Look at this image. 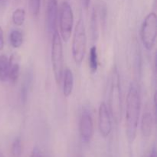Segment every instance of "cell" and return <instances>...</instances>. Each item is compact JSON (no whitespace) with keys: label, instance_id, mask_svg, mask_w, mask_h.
<instances>
[{"label":"cell","instance_id":"6da1fadb","mask_svg":"<svg viewBox=\"0 0 157 157\" xmlns=\"http://www.w3.org/2000/svg\"><path fill=\"white\" fill-rule=\"evenodd\" d=\"M140 97L133 84L129 87L126 101V133L130 143L133 142L137 133L140 113Z\"/></svg>","mask_w":157,"mask_h":157},{"label":"cell","instance_id":"7a4b0ae2","mask_svg":"<svg viewBox=\"0 0 157 157\" xmlns=\"http://www.w3.org/2000/svg\"><path fill=\"white\" fill-rule=\"evenodd\" d=\"M108 108L112 119L119 124L122 116V98L120 75L117 68L113 67L110 75L108 93Z\"/></svg>","mask_w":157,"mask_h":157},{"label":"cell","instance_id":"3957f363","mask_svg":"<svg viewBox=\"0 0 157 157\" xmlns=\"http://www.w3.org/2000/svg\"><path fill=\"white\" fill-rule=\"evenodd\" d=\"M52 65L55 81L58 84H61L64 69V53L63 44L60 34L55 31L52 36V51H51Z\"/></svg>","mask_w":157,"mask_h":157},{"label":"cell","instance_id":"277c9868","mask_svg":"<svg viewBox=\"0 0 157 157\" xmlns=\"http://www.w3.org/2000/svg\"><path fill=\"white\" fill-rule=\"evenodd\" d=\"M87 46V35L85 26L82 19L76 23L72 38V55L75 64L80 66L84 61Z\"/></svg>","mask_w":157,"mask_h":157},{"label":"cell","instance_id":"5b68a950","mask_svg":"<svg viewBox=\"0 0 157 157\" xmlns=\"http://www.w3.org/2000/svg\"><path fill=\"white\" fill-rule=\"evenodd\" d=\"M157 17L155 12H150L146 16L142 23L140 31L141 40L146 49L151 51L156 41Z\"/></svg>","mask_w":157,"mask_h":157},{"label":"cell","instance_id":"8992f818","mask_svg":"<svg viewBox=\"0 0 157 157\" xmlns=\"http://www.w3.org/2000/svg\"><path fill=\"white\" fill-rule=\"evenodd\" d=\"M59 24L61 40L64 42H67L71 36L74 25L73 11L67 2H64L60 8Z\"/></svg>","mask_w":157,"mask_h":157},{"label":"cell","instance_id":"52a82bcc","mask_svg":"<svg viewBox=\"0 0 157 157\" xmlns=\"http://www.w3.org/2000/svg\"><path fill=\"white\" fill-rule=\"evenodd\" d=\"M80 136L83 142H90L94 134V121L89 110H84L81 114L79 121Z\"/></svg>","mask_w":157,"mask_h":157},{"label":"cell","instance_id":"ba28073f","mask_svg":"<svg viewBox=\"0 0 157 157\" xmlns=\"http://www.w3.org/2000/svg\"><path fill=\"white\" fill-rule=\"evenodd\" d=\"M98 127L101 136L104 138L110 134L112 130V117L108 107L104 102L101 103L98 111Z\"/></svg>","mask_w":157,"mask_h":157},{"label":"cell","instance_id":"9c48e42d","mask_svg":"<svg viewBox=\"0 0 157 157\" xmlns=\"http://www.w3.org/2000/svg\"><path fill=\"white\" fill-rule=\"evenodd\" d=\"M58 15V0H48L46 9V29L48 34L52 36L57 30V20Z\"/></svg>","mask_w":157,"mask_h":157},{"label":"cell","instance_id":"30bf717a","mask_svg":"<svg viewBox=\"0 0 157 157\" xmlns=\"http://www.w3.org/2000/svg\"><path fill=\"white\" fill-rule=\"evenodd\" d=\"M20 75V57L18 54H12L9 58V78L8 81L15 84Z\"/></svg>","mask_w":157,"mask_h":157},{"label":"cell","instance_id":"8fae6325","mask_svg":"<svg viewBox=\"0 0 157 157\" xmlns=\"http://www.w3.org/2000/svg\"><path fill=\"white\" fill-rule=\"evenodd\" d=\"M63 94L65 98H68L72 94L74 88V75L72 71L66 68L63 72Z\"/></svg>","mask_w":157,"mask_h":157},{"label":"cell","instance_id":"7c38bea8","mask_svg":"<svg viewBox=\"0 0 157 157\" xmlns=\"http://www.w3.org/2000/svg\"><path fill=\"white\" fill-rule=\"evenodd\" d=\"M153 126V116L150 112H146L144 113L141 120V132L144 136L149 137L152 134Z\"/></svg>","mask_w":157,"mask_h":157},{"label":"cell","instance_id":"4fadbf2b","mask_svg":"<svg viewBox=\"0 0 157 157\" xmlns=\"http://www.w3.org/2000/svg\"><path fill=\"white\" fill-rule=\"evenodd\" d=\"M23 41H24L23 34L21 33V31L15 29L11 32L9 35V42L12 47L15 48H18L22 45Z\"/></svg>","mask_w":157,"mask_h":157},{"label":"cell","instance_id":"5bb4252c","mask_svg":"<svg viewBox=\"0 0 157 157\" xmlns=\"http://www.w3.org/2000/svg\"><path fill=\"white\" fill-rule=\"evenodd\" d=\"M9 78V58L6 55H0V81H6Z\"/></svg>","mask_w":157,"mask_h":157},{"label":"cell","instance_id":"9a60e30c","mask_svg":"<svg viewBox=\"0 0 157 157\" xmlns=\"http://www.w3.org/2000/svg\"><path fill=\"white\" fill-rule=\"evenodd\" d=\"M89 67L91 73H96L98 68V49L95 45L92 46L89 54Z\"/></svg>","mask_w":157,"mask_h":157},{"label":"cell","instance_id":"2e32d148","mask_svg":"<svg viewBox=\"0 0 157 157\" xmlns=\"http://www.w3.org/2000/svg\"><path fill=\"white\" fill-rule=\"evenodd\" d=\"M25 21V11L24 9L18 8L12 13V21L17 26H21Z\"/></svg>","mask_w":157,"mask_h":157},{"label":"cell","instance_id":"e0dca14e","mask_svg":"<svg viewBox=\"0 0 157 157\" xmlns=\"http://www.w3.org/2000/svg\"><path fill=\"white\" fill-rule=\"evenodd\" d=\"M91 24H90V28H91L92 37H93L94 41H96L98 38V12L95 9H93L91 16Z\"/></svg>","mask_w":157,"mask_h":157},{"label":"cell","instance_id":"ac0fdd59","mask_svg":"<svg viewBox=\"0 0 157 157\" xmlns=\"http://www.w3.org/2000/svg\"><path fill=\"white\" fill-rule=\"evenodd\" d=\"M12 157H21L22 154V144L20 137H16L14 140L11 150Z\"/></svg>","mask_w":157,"mask_h":157},{"label":"cell","instance_id":"d6986e66","mask_svg":"<svg viewBox=\"0 0 157 157\" xmlns=\"http://www.w3.org/2000/svg\"><path fill=\"white\" fill-rule=\"evenodd\" d=\"M29 7L34 16L38 15L41 7V0H29Z\"/></svg>","mask_w":157,"mask_h":157},{"label":"cell","instance_id":"ffe728a7","mask_svg":"<svg viewBox=\"0 0 157 157\" xmlns=\"http://www.w3.org/2000/svg\"><path fill=\"white\" fill-rule=\"evenodd\" d=\"M29 78L25 80L24 84L21 86V102L25 103L28 98V92H29Z\"/></svg>","mask_w":157,"mask_h":157},{"label":"cell","instance_id":"44dd1931","mask_svg":"<svg viewBox=\"0 0 157 157\" xmlns=\"http://www.w3.org/2000/svg\"><path fill=\"white\" fill-rule=\"evenodd\" d=\"M30 157H41V153L38 147H35L32 150Z\"/></svg>","mask_w":157,"mask_h":157},{"label":"cell","instance_id":"7402d4cb","mask_svg":"<svg viewBox=\"0 0 157 157\" xmlns=\"http://www.w3.org/2000/svg\"><path fill=\"white\" fill-rule=\"evenodd\" d=\"M4 32H3L2 28L0 25V51H2L4 48Z\"/></svg>","mask_w":157,"mask_h":157},{"label":"cell","instance_id":"603a6c76","mask_svg":"<svg viewBox=\"0 0 157 157\" xmlns=\"http://www.w3.org/2000/svg\"><path fill=\"white\" fill-rule=\"evenodd\" d=\"M148 157H157L156 147H153V149H152V150H150V154H149V156Z\"/></svg>","mask_w":157,"mask_h":157},{"label":"cell","instance_id":"cb8c5ba5","mask_svg":"<svg viewBox=\"0 0 157 157\" xmlns=\"http://www.w3.org/2000/svg\"><path fill=\"white\" fill-rule=\"evenodd\" d=\"M81 2H82V5L84 7V9H88L89 5H90V0H81Z\"/></svg>","mask_w":157,"mask_h":157},{"label":"cell","instance_id":"d4e9b609","mask_svg":"<svg viewBox=\"0 0 157 157\" xmlns=\"http://www.w3.org/2000/svg\"><path fill=\"white\" fill-rule=\"evenodd\" d=\"M0 157H5L4 155L2 154V153L1 151H0Z\"/></svg>","mask_w":157,"mask_h":157}]
</instances>
